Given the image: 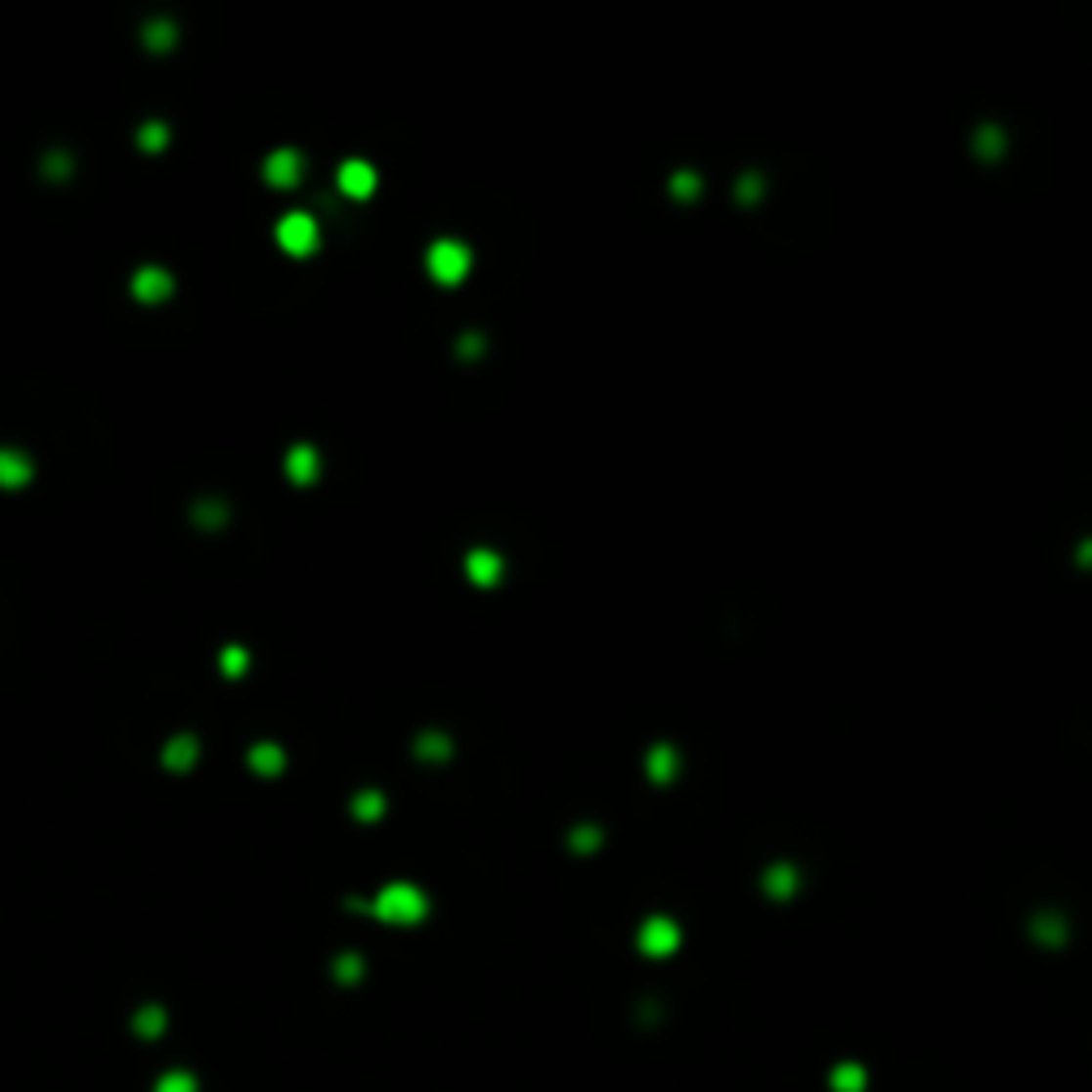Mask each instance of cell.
<instances>
[{"instance_id": "cell-21", "label": "cell", "mask_w": 1092, "mask_h": 1092, "mask_svg": "<svg viewBox=\"0 0 1092 1092\" xmlns=\"http://www.w3.org/2000/svg\"><path fill=\"white\" fill-rule=\"evenodd\" d=\"M162 1028H167V1012H162L158 1003L137 1007V1016H133V1032H137V1037L154 1041V1037H162Z\"/></svg>"}, {"instance_id": "cell-2", "label": "cell", "mask_w": 1092, "mask_h": 1092, "mask_svg": "<svg viewBox=\"0 0 1092 1092\" xmlns=\"http://www.w3.org/2000/svg\"><path fill=\"white\" fill-rule=\"evenodd\" d=\"M422 265H427V278L436 286H461L469 269H474V248L465 240H457V235H440L427 248V256H422Z\"/></svg>"}, {"instance_id": "cell-11", "label": "cell", "mask_w": 1092, "mask_h": 1092, "mask_svg": "<svg viewBox=\"0 0 1092 1092\" xmlns=\"http://www.w3.org/2000/svg\"><path fill=\"white\" fill-rule=\"evenodd\" d=\"M1007 146H1012V137H1007V128L994 124V120H982L978 128H973V137H969L973 158H982V162H999L1007 154Z\"/></svg>"}, {"instance_id": "cell-20", "label": "cell", "mask_w": 1092, "mask_h": 1092, "mask_svg": "<svg viewBox=\"0 0 1092 1092\" xmlns=\"http://www.w3.org/2000/svg\"><path fill=\"white\" fill-rule=\"evenodd\" d=\"M167 146H171V124L167 120L137 124V150H146V154H162Z\"/></svg>"}, {"instance_id": "cell-22", "label": "cell", "mask_w": 1092, "mask_h": 1092, "mask_svg": "<svg viewBox=\"0 0 1092 1092\" xmlns=\"http://www.w3.org/2000/svg\"><path fill=\"white\" fill-rule=\"evenodd\" d=\"M764 193H768V180L760 171H743L738 175V184H734V197H738V205H760L764 201Z\"/></svg>"}, {"instance_id": "cell-25", "label": "cell", "mask_w": 1092, "mask_h": 1092, "mask_svg": "<svg viewBox=\"0 0 1092 1092\" xmlns=\"http://www.w3.org/2000/svg\"><path fill=\"white\" fill-rule=\"evenodd\" d=\"M568 850L572 853H597V850H602V828H597V824H577L568 832Z\"/></svg>"}, {"instance_id": "cell-13", "label": "cell", "mask_w": 1092, "mask_h": 1092, "mask_svg": "<svg viewBox=\"0 0 1092 1092\" xmlns=\"http://www.w3.org/2000/svg\"><path fill=\"white\" fill-rule=\"evenodd\" d=\"M201 760V743H197V734H175L162 743V768L171 772H188Z\"/></svg>"}, {"instance_id": "cell-32", "label": "cell", "mask_w": 1092, "mask_h": 1092, "mask_svg": "<svg viewBox=\"0 0 1092 1092\" xmlns=\"http://www.w3.org/2000/svg\"><path fill=\"white\" fill-rule=\"evenodd\" d=\"M1075 563L1079 568H1092V538H1084V543L1075 546Z\"/></svg>"}, {"instance_id": "cell-7", "label": "cell", "mask_w": 1092, "mask_h": 1092, "mask_svg": "<svg viewBox=\"0 0 1092 1092\" xmlns=\"http://www.w3.org/2000/svg\"><path fill=\"white\" fill-rule=\"evenodd\" d=\"M303 171H308V158H303L295 146L274 150V154L265 158V167H261V175H265L269 188H295V184L303 180Z\"/></svg>"}, {"instance_id": "cell-29", "label": "cell", "mask_w": 1092, "mask_h": 1092, "mask_svg": "<svg viewBox=\"0 0 1092 1092\" xmlns=\"http://www.w3.org/2000/svg\"><path fill=\"white\" fill-rule=\"evenodd\" d=\"M43 175H47V180H68V175H73V154H65V150L47 154L43 158Z\"/></svg>"}, {"instance_id": "cell-26", "label": "cell", "mask_w": 1092, "mask_h": 1092, "mask_svg": "<svg viewBox=\"0 0 1092 1092\" xmlns=\"http://www.w3.org/2000/svg\"><path fill=\"white\" fill-rule=\"evenodd\" d=\"M193 521L201 525V530H218V525L231 521V512H227V503H222V500H201L193 508Z\"/></svg>"}, {"instance_id": "cell-16", "label": "cell", "mask_w": 1092, "mask_h": 1092, "mask_svg": "<svg viewBox=\"0 0 1092 1092\" xmlns=\"http://www.w3.org/2000/svg\"><path fill=\"white\" fill-rule=\"evenodd\" d=\"M248 768L256 772V777H282L286 772V751H282V743H252L248 751Z\"/></svg>"}, {"instance_id": "cell-24", "label": "cell", "mask_w": 1092, "mask_h": 1092, "mask_svg": "<svg viewBox=\"0 0 1092 1092\" xmlns=\"http://www.w3.org/2000/svg\"><path fill=\"white\" fill-rule=\"evenodd\" d=\"M248 666H252V657H248V649H243V644H227V649H222V657H218V671L227 675V678H243V675H248Z\"/></svg>"}, {"instance_id": "cell-4", "label": "cell", "mask_w": 1092, "mask_h": 1092, "mask_svg": "<svg viewBox=\"0 0 1092 1092\" xmlns=\"http://www.w3.org/2000/svg\"><path fill=\"white\" fill-rule=\"evenodd\" d=\"M678 943H683V931H678V922L666 918V913H649V918L640 922V931H636V947L644 956H653V960L675 956Z\"/></svg>"}, {"instance_id": "cell-17", "label": "cell", "mask_w": 1092, "mask_h": 1092, "mask_svg": "<svg viewBox=\"0 0 1092 1092\" xmlns=\"http://www.w3.org/2000/svg\"><path fill=\"white\" fill-rule=\"evenodd\" d=\"M415 760H422V764H449V760H453V738L444 730H422L415 738Z\"/></svg>"}, {"instance_id": "cell-23", "label": "cell", "mask_w": 1092, "mask_h": 1092, "mask_svg": "<svg viewBox=\"0 0 1092 1092\" xmlns=\"http://www.w3.org/2000/svg\"><path fill=\"white\" fill-rule=\"evenodd\" d=\"M828 1084H832V1092H862L866 1088V1071L858 1063H837V1067H832V1075H828Z\"/></svg>"}, {"instance_id": "cell-14", "label": "cell", "mask_w": 1092, "mask_h": 1092, "mask_svg": "<svg viewBox=\"0 0 1092 1092\" xmlns=\"http://www.w3.org/2000/svg\"><path fill=\"white\" fill-rule=\"evenodd\" d=\"M760 884H764V896L772 900H790L798 888H803V875H798L794 862H772L764 875H760Z\"/></svg>"}, {"instance_id": "cell-3", "label": "cell", "mask_w": 1092, "mask_h": 1092, "mask_svg": "<svg viewBox=\"0 0 1092 1092\" xmlns=\"http://www.w3.org/2000/svg\"><path fill=\"white\" fill-rule=\"evenodd\" d=\"M274 240L286 256H312L316 248H321V222H316L308 209H290V214L278 218Z\"/></svg>"}, {"instance_id": "cell-28", "label": "cell", "mask_w": 1092, "mask_h": 1092, "mask_svg": "<svg viewBox=\"0 0 1092 1092\" xmlns=\"http://www.w3.org/2000/svg\"><path fill=\"white\" fill-rule=\"evenodd\" d=\"M333 978H337V982H346V985H350V982H359V978H363V956L342 952V956L333 960Z\"/></svg>"}, {"instance_id": "cell-10", "label": "cell", "mask_w": 1092, "mask_h": 1092, "mask_svg": "<svg viewBox=\"0 0 1092 1092\" xmlns=\"http://www.w3.org/2000/svg\"><path fill=\"white\" fill-rule=\"evenodd\" d=\"M678 772H683V756H678L675 743H653L644 751V777L653 785H675Z\"/></svg>"}, {"instance_id": "cell-9", "label": "cell", "mask_w": 1092, "mask_h": 1092, "mask_svg": "<svg viewBox=\"0 0 1092 1092\" xmlns=\"http://www.w3.org/2000/svg\"><path fill=\"white\" fill-rule=\"evenodd\" d=\"M375 184H380V175H375L368 158H346L337 167V188H342V197H350V201H368L375 193Z\"/></svg>"}, {"instance_id": "cell-30", "label": "cell", "mask_w": 1092, "mask_h": 1092, "mask_svg": "<svg viewBox=\"0 0 1092 1092\" xmlns=\"http://www.w3.org/2000/svg\"><path fill=\"white\" fill-rule=\"evenodd\" d=\"M1032 931H1037V939L1046 935V943H1063V939H1067V922H1063V918H1050V913H1046V918H1037V926H1032Z\"/></svg>"}, {"instance_id": "cell-5", "label": "cell", "mask_w": 1092, "mask_h": 1092, "mask_svg": "<svg viewBox=\"0 0 1092 1092\" xmlns=\"http://www.w3.org/2000/svg\"><path fill=\"white\" fill-rule=\"evenodd\" d=\"M128 290H133V299L141 303V308H158V303H167L175 295V278H171V269H162V265H141V269H133Z\"/></svg>"}, {"instance_id": "cell-15", "label": "cell", "mask_w": 1092, "mask_h": 1092, "mask_svg": "<svg viewBox=\"0 0 1092 1092\" xmlns=\"http://www.w3.org/2000/svg\"><path fill=\"white\" fill-rule=\"evenodd\" d=\"M175 43H180V22H171V18H150L146 26H141V47H146V52L162 56V52H171Z\"/></svg>"}, {"instance_id": "cell-8", "label": "cell", "mask_w": 1092, "mask_h": 1092, "mask_svg": "<svg viewBox=\"0 0 1092 1092\" xmlns=\"http://www.w3.org/2000/svg\"><path fill=\"white\" fill-rule=\"evenodd\" d=\"M282 469H286V478L295 487H312V483H321V474H325V457H321L316 444H290Z\"/></svg>"}, {"instance_id": "cell-27", "label": "cell", "mask_w": 1092, "mask_h": 1092, "mask_svg": "<svg viewBox=\"0 0 1092 1092\" xmlns=\"http://www.w3.org/2000/svg\"><path fill=\"white\" fill-rule=\"evenodd\" d=\"M154 1092H197V1075H193V1071H180V1067H175V1071H162L158 1084H154Z\"/></svg>"}, {"instance_id": "cell-12", "label": "cell", "mask_w": 1092, "mask_h": 1092, "mask_svg": "<svg viewBox=\"0 0 1092 1092\" xmlns=\"http://www.w3.org/2000/svg\"><path fill=\"white\" fill-rule=\"evenodd\" d=\"M34 478V461L30 453L14 449V444H5L0 449V491H22Z\"/></svg>"}, {"instance_id": "cell-31", "label": "cell", "mask_w": 1092, "mask_h": 1092, "mask_svg": "<svg viewBox=\"0 0 1092 1092\" xmlns=\"http://www.w3.org/2000/svg\"><path fill=\"white\" fill-rule=\"evenodd\" d=\"M483 350H487V346H483V333H461V337H457V355H461V359L483 355Z\"/></svg>"}, {"instance_id": "cell-1", "label": "cell", "mask_w": 1092, "mask_h": 1092, "mask_svg": "<svg viewBox=\"0 0 1092 1092\" xmlns=\"http://www.w3.org/2000/svg\"><path fill=\"white\" fill-rule=\"evenodd\" d=\"M363 909H368L371 918H380L384 926H418L431 913V900H427V892H422L418 884H410V879H393V884H384Z\"/></svg>"}, {"instance_id": "cell-6", "label": "cell", "mask_w": 1092, "mask_h": 1092, "mask_svg": "<svg viewBox=\"0 0 1092 1092\" xmlns=\"http://www.w3.org/2000/svg\"><path fill=\"white\" fill-rule=\"evenodd\" d=\"M503 572H508V563H503V555L496 546H474L465 555V581L474 585V590H496V585L503 581Z\"/></svg>"}, {"instance_id": "cell-19", "label": "cell", "mask_w": 1092, "mask_h": 1092, "mask_svg": "<svg viewBox=\"0 0 1092 1092\" xmlns=\"http://www.w3.org/2000/svg\"><path fill=\"white\" fill-rule=\"evenodd\" d=\"M666 193L675 197L678 205H691V201H700V193H704V180H700V171H691V167H678L671 180H666Z\"/></svg>"}, {"instance_id": "cell-18", "label": "cell", "mask_w": 1092, "mask_h": 1092, "mask_svg": "<svg viewBox=\"0 0 1092 1092\" xmlns=\"http://www.w3.org/2000/svg\"><path fill=\"white\" fill-rule=\"evenodd\" d=\"M384 811H389V798H384L380 790H371V785L350 798V815H355L359 824H380Z\"/></svg>"}]
</instances>
